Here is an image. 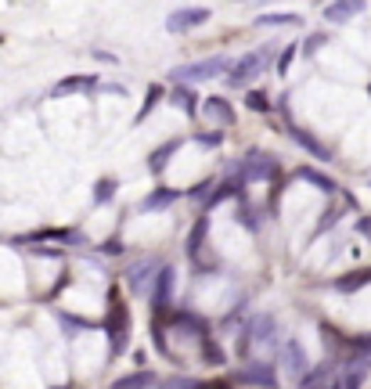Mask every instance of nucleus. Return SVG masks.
Wrapping results in <instances>:
<instances>
[{
    "instance_id": "obj_1",
    "label": "nucleus",
    "mask_w": 371,
    "mask_h": 389,
    "mask_svg": "<svg viewBox=\"0 0 371 389\" xmlns=\"http://www.w3.org/2000/svg\"><path fill=\"white\" fill-rule=\"evenodd\" d=\"M278 47L274 43H267V47H256V50H249V54H242V58L231 65V73H227V83L231 87H249L256 76H263L274 62H278Z\"/></svg>"
},
{
    "instance_id": "obj_2",
    "label": "nucleus",
    "mask_w": 371,
    "mask_h": 389,
    "mask_svg": "<svg viewBox=\"0 0 371 389\" xmlns=\"http://www.w3.org/2000/svg\"><path fill=\"white\" fill-rule=\"evenodd\" d=\"M231 58L227 54H213V58H202V62H188V65H177L170 69V80L177 87H188V83H202V80H217L224 73H231Z\"/></svg>"
},
{
    "instance_id": "obj_3",
    "label": "nucleus",
    "mask_w": 371,
    "mask_h": 389,
    "mask_svg": "<svg viewBox=\"0 0 371 389\" xmlns=\"http://www.w3.org/2000/svg\"><path fill=\"white\" fill-rule=\"evenodd\" d=\"M235 174H238L242 184H249V181H271V177H278V159L267 155V151H259V148H252V151L235 166Z\"/></svg>"
},
{
    "instance_id": "obj_4",
    "label": "nucleus",
    "mask_w": 371,
    "mask_h": 389,
    "mask_svg": "<svg viewBox=\"0 0 371 389\" xmlns=\"http://www.w3.org/2000/svg\"><path fill=\"white\" fill-rule=\"evenodd\" d=\"M104 331H109V343H112V357H119V353L127 350V343H130V314H127V307H123L116 296H112V303H109Z\"/></svg>"
},
{
    "instance_id": "obj_5",
    "label": "nucleus",
    "mask_w": 371,
    "mask_h": 389,
    "mask_svg": "<svg viewBox=\"0 0 371 389\" xmlns=\"http://www.w3.org/2000/svg\"><path fill=\"white\" fill-rule=\"evenodd\" d=\"M235 382L238 385H259V389H278V368L263 364V361H252V364L235 371Z\"/></svg>"
},
{
    "instance_id": "obj_6",
    "label": "nucleus",
    "mask_w": 371,
    "mask_h": 389,
    "mask_svg": "<svg viewBox=\"0 0 371 389\" xmlns=\"http://www.w3.org/2000/svg\"><path fill=\"white\" fill-rule=\"evenodd\" d=\"M281 364H285V375H289V378H296V382H303V378L313 371L299 339H289V343L281 346Z\"/></svg>"
},
{
    "instance_id": "obj_7",
    "label": "nucleus",
    "mask_w": 371,
    "mask_h": 389,
    "mask_svg": "<svg viewBox=\"0 0 371 389\" xmlns=\"http://www.w3.org/2000/svg\"><path fill=\"white\" fill-rule=\"evenodd\" d=\"M209 18H213V11H209V8H177V11L166 18V29H170V33H188V29L205 26Z\"/></svg>"
},
{
    "instance_id": "obj_8",
    "label": "nucleus",
    "mask_w": 371,
    "mask_h": 389,
    "mask_svg": "<svg viewBox=\"0 0 371 389\" xmlns=\"http://www.w3.org/2000/svg\"><path fill=\"white\" fill-rule=\"evenodd\" d=\"M127 285L134 289V292H151L155 289V277H158V270H155V263L151 260H137V263H130L127 267Z\"/></svg>"
},
{
    "instance_id": "obj_9",
    "label": "nucleus",
    "mask_w": 371,
    "mask_h": 389,
    "mask_svg": "<svg viewBox=\"0 0 371 389\" xmlns=\"http://www.w3.org/2000/svg\"><path fill=\"white\" fill-rule=\"evenodd\" d=\"M173 282H177V270H173V267H158L155 289H151V307H155V314H163V310L170 307V296H173Z\"/></svg>"
},
{
    "instance_id": "obj_10",
    "label": "nucleus",
    "mask_w": 371,
    "mask_h": 389,
    "mask_svg": "<svg viewBox=\"0 0 371 389\" xmlns=\"http://www.w3.org/2000/svg\"><path fill=\"white\" fill-rule=\"evenodd\" d=\"M274 331H278L274 314H256L252 324L245 328V336H249V343H274Z\"/></svg>"
},
{
    "instance_id": "obj_11",
    "label": "nucleus",
    "mask_w": 371,
    "mask_h": 389,
    "mask_svg": "<svg viewBox=\"0 0 371 389\" xmlns=\"http://www.w3.org/2000/svg\"><path fill=\"white\" fill-rule=\"evenodd\" d=\"M289 137H292V141H296V144H299L303 151H310L313 159H321V162H328V159H332V151H328V148H325L321 141H317V137H313L310 130H303V127H296V123L289 127Z\"/></svg>"
},
{
    "instance_id": "obj_12",
    "label": "nucleus",
    "mask_w": 371,
    "mask_h": 389,
    "mask_svg": "<svg viewBox=\"0 0 371 389\" xmlns=\"http://www.w3.org/2000/svg\"><path fill=\"white\" fill-rule=\"evenodd\" d=\"M181 144H184L181 137H173V141H166V144H158V148L148 155V170H151V174H163L166 166H170V159L181 151Z\"/></svg>"
},
{
    "instance_id": "obj_13",
    "label": "nucleus",
    "mask_w": 371,
    "mask_h": 389,
    "mask_svg": "<svg viewBox=\"0 0 371 389\" xmlns=\"http://www.w3.org/2000/svg\"><path fill=\"white\" fill-rule=\"evenodd\" d=\"M364 4L360 0H339V4H325V18L328 22H350L353 15H360Z\"/></svg>"
},
{
    "instance_id": "obj_14",
    "label": "nucleus",
    "mask_w": 371,
    "mask_h": 389,
    "mask_svg": "<svg viewBox=\"0 0 371 389\" xmlns=\"http://www.w3.org/2000/svg\"><path fill=\"white\" fill-rule=\"evenodd\" d=\"M181 198V191H173V188H155L144 202H141V213H155V209H170L173 202Z\"/></svg>"
},
{
    "instance_id": "obj_15",
    "label": "nucleus",
    "mask_w": 371,
    "mask_h": 389,
    "mask_svg": "<svg viewBox=\"0 0 371 389\" xmlns=\"http://www.w3.org/2000/svg\"><path fill=\"white\" fill-rule=\"evenodd\" d=\"M205 238H209V213H202V216L195 220V228L188 231V256H191V260H195V256L202 252Z\"/></svg>"
},
{
    "instance_id": "obj_16",
    "label": "nucleus",
    "mask_w": 371,
    "mask_h": 389,
    "mask_svg": "<svg viewBox=\"0 0 371 389\" xmlns=\"http://www.w3.org/2000/svg\"><path fill=\"white\" fill-rule=\"evenodd\" d=\"M83 90H97V76H72V80H62V83H55V97H62V94H83Z\"/></svg>"
},
{
    "instance_id": "obj_17",
    "label": "nucleus",
    "mask_w": 371,
    "mask_h": 389,
    "mask_svg": "<svg viewBox=\"0 0 371 389\" xmlns=\"http://www.w3.org/2000/svg\"><path fill=\"white\" fill-rule=\"evenodd\" d=\"M202 105H205V116H209V119H217V123H224V127L235 123V108H231L224 97H209V101H202Z\"/></svg>"
},
{
    "instance_id": "obj_18",
    "label": "nucleus",
    "mask_w": 371,
    "mask_h": 389,
    "mask_svg": "<svg viewBox=\"0 0 371 389\" xmlns=\"http://www.w3.org/2000/svg\"><path fill=\"white\" fill-rule=\"evenodd\" d=\"M158 378H155V371H134V375H123V378H116L112 382V389H151Z\"/></svg>"
},
{
    "instance_id": "obj_19",
    "label": "nucleus",
    "mask_w": 371,
    "mask_h": 389,
    "mask_svg": "<svg viewBox=\"0 0 371 389\" xmlns=\"http://www.w3.org/2000/svg\"><path fill=\"white\" fill-rule=\"evenodd\" d=\"M364 285H371V267H364V270H350V274H343L339 282H335L339 292H357V289H364Z\"/></svg>"
},
{
    "instance_id": "obj_20",
    "label": "nucleus",
    "mask_w": 371,
    "mask_h": 389,
    "mask_svg": "<svg viewBox=\"0 0 371 389\" xmlns=\"http://www.w3.org/2000/svg\"><path fill=\"white\" fill-rule=\"evenodd\" d=\"M299 177H303V181H310L317 191H325V195H335V191H339V184H335L328 174H317V170H310V166H303Z\"/></svg>"
},
{
    "instance_id": "obj_21",
    "label": "nucleus",
    "mask_w": 371,
    "mask_h": 389,
    "mask_svg": "<svg viewBox=\"0 0 371 389\" xmlns=\"http://www.w3.org/2000/svg\"><path fill=\"white\" fill-rule=\"evenodd\" d=\"M173 324H177V328L195 331L198 339H205V321H202L198 314H191V310H177V314H173Z\"/></svg>"
},
{
    "instance_id": "obj_22",
    "label": "nucleus",
    "mask_w": 371,
    "mask_h": 389,
    "mask_svg": "<svg viewBox=\"0 0 371 389\" xmlns=\"http://www.w3.org/2000/svg\"><path fill=\"white\" fill-rule=\"evenodd\" d=\"M170 101L181 108L184 116H195V112H198V97L191 94V87H177V90L170 94Z\"/></svg>"
},
{
    "instance_id": "obj_23",
    "label": "nucleus",
    "mask_w": 371,
    "mask_h": 389,
    "mask_svg": "<svg viewBox=\"0 0 371 389\" xmlns=\"http://www.w3.org/2000/svg\"><path fill=\"white\" fill-rule=\"evenodd\" d=\"M238 191H242V181H227V184H220L213 195L205 198V213H213L220 202H227V198H231V195H238Z\"/></svg>"
},
{
    "instance_id": "obj_24",
    "label": "nucleus",
    "mask_w": 371,
    "mask_h": 389,
    "mask_svg": "<svg viewBox=\"0 0 371 389\" xmlns=\"http://www.w3.org/2000/svg\"><path fill=\"white\" fill-rule=\"evenodd\" d=\"M350 353H353V361H357L360 368H371V336L353 339V343H350Z\"/></svg>"
},
{
    "instance_id": "obj_25",
    "label": "nucleus",
    "mask_w": 371,
    "mask_h": 389,
    "mask_svg": "<svg viewBox=\"0 0 371 389\" xmlns=\"http://www.w3.org/2000/svg\"><path fill=\"white\" fill-rule=\"evenodd\" d=\"M202 361H209L213 368H220V364H224V350L217 346V339H213V336H205V339H202Z\"/></svg>"
},
{
    "instance_id": "obj_26",
    "label": "nucleus",
    "mask_w": 371,
    "mask_h": 389,
    "mask_svg": "<svg viewBox=\"0 0 371 389\" xmlns=\"http://www.w3.org/2000/svg\"><path fill=\"white\" fill-rule=\"evenodd\" d=\"M163 87H148V94H144V108H141V112H137V123H144L148 119V112H151V108H158V101H163Z\"/></svg>"
},
{
    "instance_id": "obj_27",
    "label": "nucleus",
    "mask_w": 371,
    "mask_h": 389,
    "mask_svg": "<svg viewBox=\"0 0 371 389\" xmlns=\"http://www.w3.org/2000/svg\"><path fill=\"white\" fill-rule=\"evenodd\" d=\"M256 26H299V15H292V11H281V15H263V18H256Z\"/></svg>"
},
{
    "instance_id": "obj_28",
    "label": "nucleus",
    "mask_w": 371,
    "mask_h": 389,
    "mask_svg": "<svg viewBox=\"0 0 371 389\" xmlns=\"http://www.w3.org/2000/svg\"><path fill=\"white\" fill-rule=\"evenodd\" d=\"M245 105L252 108V112H271V97L263 94V90H249L245 94Z\"/></svg>"
},
{
    "instance_id": "obj_29",
    "label": "nucleus",
    "mask_w": 371,
    "mask_h": 389,
    "mask_svg": "<svg viewBox=\"0 0 371 389\" xmlns=\"http://www.w3.org/2000/svg\"><path fill=\"white\" fill-rule=\"evenodd\" d=\"M112 195H116V181H101V184L94 188V206L112 202Z\"/></svg>"
},
{
    "instance_id": "obj_30",
    "label": "nucleus",
    "mask_w": 371,
    "mask_h": 389,
    "mask_svg": "<svg viewBox=\"0 0 371 389\" xmlns=\"http://www.w3.org/2000/svg\"><path fill=\"white\" fill-rule=\"evenodd\" d=\"M360 378H364V375H360V368H357V371L350 368L346 375H339V378H335V385H332V389H360Z\"/></svg>"
},
{
    "instance_id": "obj_31",
    "label": "nucleus",
    "mask_w": 371,
    "mask_h": 389,
    "mask_svg": "<svg viewBox=\"0 0 371 389\" xmlns=\"http://www.w3.org/2000/svg\"><path fill=\"white\" fill-rule=\"evenodd\" d=\"M296 47H299V43H285V50L278 54V73H281V76H285V73H289V65L296 62Z\"/></svg>"
},
{
    "instance_id": "obj_32",
    "label": "nucleus",
    "mask_w": 371,
    "mask_h": 389,
    "mask_svg": "<svg viewBox=\"0 0 371 389\" xmlns=\"http://www.w3.org/2000/svg\"><path fill=\"white\" fill-rule=\"evenodd\" d=\"M195 141H198V144H205V148H220V144H224V134L209 130V134H195Z\"/></svg>"
},
{
    "instance_id": "obj_33",
    "label": "nucleus",
    "mask_w": 371,
    "mask_h": 389,
    "mask_svg": "<svg viewBox=\"0 0 371 389\" xmlns=\"http://www.w3.org/2000/svg\"><path fill=\"white\" fill-rule=\"evenodd\" d=\"M58 321H62V328H69V331H80V328H87L83 321H76L72 314H58Z\"/></svg>"
},
{
    "instance_id": "obj_34",
    "label": "nucleus",
    "mask_w": 371,
    "mask_h": 389,
    "mask_svg": "<svg viewBox=\"0 0 371 389\" xmlns=\"http://www.w3.org/2000/svg\"><path fill=\"white\" fill-rule=\"evenodd\" d=\"M321 43H325V36H321V33H313V36H310V40L303 43V50H306V54H313V50L321 47Z\"/></svg>"
},
{
    "instance_id": "obj_35",
    "label": "nucleus",
    "mask_w": 371,
    "mask_h": 389,
    "mask_svg": "<svg viewBox=\"0 0 371 389\" xmlns=\"http://www.w3.org/2000/svg\"><path fill=\"white\" fill-rule=\"evenodd\" d=\"M205 191H209V181H202V184H195V188H191L188 195H191V198H202Z\"/></svg>"
},
{
    "instance_id": "obj_36",
    "label": "nucleus",
    "mask_w": 371,
    "mask_h": 389,
    "mask_svg": "<svg viewBox=\"0 0 371 389\" xmlns=\"http://www.w3.org/2000/svg\"><path fill=\"white\" fill-rule=\"evenodd\" d=\"M101 252H109V256H116V252H123V249H119V242H116V238H112V242H109V245H101Z\"/></svg>"
}]
</instances>
